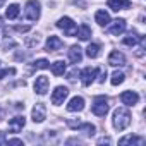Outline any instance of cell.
I'll use <instances>...</instances> for the list:
<instances>
[{
  "instance_id": "6da1fadb",
  "label": "cell",
  "mask_w": 146,
  "mask_h": 146,
  "mask_svg": "<svg viewBox=\"0 0 146 146\" xmlns=\"http://www.w3.org/2000/svg\"><path fill=\"white\" fill-rule=\"evenodd\" d=\"M112 122H113V127H115L117 131H124V129L131 124V113H129V110L124 108V107L117 108V110L113 112Z\"/></svg>"
},
{
  "instance_id": "7a4b0ae2",
  "label": "cell",
  "mask_w": 146,
  "mask_h": 146,
  "mask_svg": "<svg viewBox=\"0 0 146 146\" xmlns=\"http://www.w3.org/2000/svg\"><path fill=\"white\" fill-rule=\"evenodd\" d=\"M57 28L62 29L67 36H76V33H78V26L70 17H60L57 21Z\"/></svg>"
},
{
  "instance_id": "3957f363",
  "label": "cell",
  "mask_w": 146,
  "mask_h": 146,
  "mask_svg": "<svg viewBox=\"0 0 146 146\" xmlns=\"http://www.w3.org/2000/svg\"><path fill=\"white\" fill-rule=\"evenodd\" d=\"M108 108H110L108 107V100L105 96H96L95 102H93V107H91L93 113L98 115V117H105L108 113Z\"/></svg>"
},
{
  "instance_id": "277c9868",
  "label": "cell",
  "mask_w": 146,
  "mask_h": 146,
  "mask_svg": "<svg viewBox=\"0 0 146 146\" xmlns=\"http://www.w3.org/2000/svg\"><path fill=\"white\" fill-rule=\"evenodd\" d=\"M24 12H26V17L29 21H38L40 19V14H41L40 2H38V0H29V2L26 4V7H24Z\"/></svg>"
},
{
  "instance_id": "5b68a950",
  "label": "cell",
  "mask_w": 146,
  "mask_h": 146,
  "mask_svg": "<svg viewBox=\"0 0 146 146\" xmlns=\"http://www.w3.org/2000/svg\"><path fill=\"white\" fill-rule=\"evenodd\" d=\"M67 96H69V90L65 86H57L53 90V93H52V103L53 105H60V103H64V100Z\"/></svg>"
},
{
  "instance_id": "8992f818",
  "label": "cell",
  "mask_w": 146,
  "mask_h": 146,
  "mask_svg": "<svg viewBox=\"0 0 146 146\" xmlns=\"http://www.w3.org/2000/svg\"><path fill=\"white\" fill-rule=\"evenodd\" d=\"M31 117H33V122H36V124L43 122V120L46 119V108H45V105H43V103H36V105L33 107Z\"/></svg>"
},
{
  "instance_id": "52a82bcc",
  "label": "cell",
  "mask_w": 146,
  "mask_h": 146,
  "mask_svg": "<svg viewBox=\"0 0 146 146\" xmlns=\"http://www.w3.org/2000/svg\"><path fill=\"white\" fill-rule=\"evenodd\" d=\"M96 72H98V69H91V67H86V69H83V70L79 72V76H81V83H83L84 86H90V84L95 81Z\"/></svg>"
},
{
  "instance_id": "ba28073f",
  "label": "cell",
  "mask_w": 146,
  "mask_h": 146,
  "mask_svg": "<svg viewBox=\"0 0 146 146\" xmlns=\"http://www.w3.org/2000/svg\"><path fill=\"white\" fill-rule=\"evenodd\" d=\"M24 124H26V119H24L23 115H17V117H14V119L9 120V131L14 132V134H17V132L23 131Z\"/></svg>"
},
{
  "instance_id": "9c48e42d",
  "label": "cell",
  "mask_w": 146,
  "mask_h": 146,
  "mask_svg": "<svg viewBox=\"0 0 146 146\" xmlns=\"http://www.w3.org/2000/svg\"><path fill=\"white\" fill-rule=\"evenodd\" d=\"M108 64L113 65V67H120V65H125V55L119 50H113L108 57Z\"/></svg>"
},
{
  "instance_id": "30bf717a",
  "label": "cell",
  "mask_w": 146,
  "mask_h": 146,
  "mask_svg": "<svg viewBox=\"0 0 146 146\" xmlns=\"http://www.w3.org/2000/svg\"><path fill=\"white\" fill-rule=\"evenodd\" d=\"M48 84H50V81H48L46 76H38L36 81H35V91L38 95H45L48 91Z\"/></svg>"
},
{
  "instance_id": "8fae6325",
  "label": "cell",
  "mask_w": 146,
  "mask_h": 146,
  "mask_svg": "<svg viewBox=\"0 0 146 146\" xmlns=\"http://www.w3.org/2000/svg\"><path fill=\"white\" fill-rule=\"evenodd\" d=\"M120 102H122L124 105L132 107V105H136V103L139 102V96H137L136 91H124V93L120 95Z\"/></svg>"
},
{
  "instance_id": "7c38bea8",
  "label": "cell",
  "mask_w": 146,
  "mask_h": 146,
  "mask_svg": "<svg viewBox=\"0 0 146 146\" xmlns=\"http://www.w3.org/2000/svg\"><path fill=\"white\" fill-rule=\"evenodd\" d=\"M84 108V98L83 96H74L70 98L69 105H67V110L69 112H81Z\"/></svg>"
},
{
  "instance_id": "4fadbf2b",
  "label": "cell",
  "mask_w": 146,
  "mask_h": 146,
  "mask_svg": "<svg viewBox=\"0 0 146 146\" xmlns=\"http://www.w3.org/2000/svg\"><path fill=\"white\" fill-rule=\"evenodd\" d=\"M69 60L72 64H79L83 60V50H81L79 45H72L70 46V50H69Z\"/></svg>"
},
{
  "instance_id": "5bb4252c",
  "label": "cell",
  "mask_w": 146,
  "mask_h": 146,
  "mask_svg": "<svg viewBox=\"0 0 146 146\" xmlns=\"http://www.w3.org/2000/svg\"><path fill=\"white\" fill-rule=\"evenodd\" d=\"M124 31H125V21H124V19H115L113 24L108 28V33L113 35V36H119V35H122Z\"/></svg>"
},
{
  "instance_id": "9a60e30c",
  "label": "cell",
  "mask_w": 146,
  "mask_h": 146,
  "mask_svg": "<svg viewBox=\"0 0 146 146\" xmlns=\"http://www.w3.org/2000/svg\"><path fill=\"white\" fill-rule=\"evenodd\" d=\"M62 40L58 38V36H48V40H46V52H57V50H60L62 48Z\"/></svg>"
},
{
  "instance_id": "2e32d148",
  "label": "cell",
  "mask_w": 146,
  "mask_h": 146,
  "mask_svg": "<svg viewBox=\"0 0 146 146\" xmlns=\"http://www.w3.org/2000/svg\"><path fill=\"white\" fill-rule=\"evenodd\" d=\"M108 9H112V11H115V12H119V11H122V9H127L129 5H131V2L129 0H108Z\"/></svg>"
},
{
  "instance_id": "e0dca14e",
  "label": "cell",
  "mask_w": 146,
  "mask_h": 146,
  "mask_svg": "<svg viewBox=\"0 0 146 146\" xmlns=\"http://www.w3.org/2000/svg\"><path fill=\"white\" fill-rule=\"evenodd\" d=\"M143 40H144V38H143V36H139L136 31H131V33H129L122 41H124V45H127V46H136V45H137L139 41H143Z\"/></svg>"
},
{
  "instance_id": "ac0fdd59",
  "label": "cell",
  "mask_w": 146,
  "mask_h": 146,
  "mask_svg": "<svg viewBox=\"0 0 146 146\" xmlns=\"http://www.w3.org/2000/svg\"><path fill=\"white\" fill-rule=\"evenodd\" d=\"M95 21H96L100 26H108V24H110V16H108V12H105V11H98V12L95 14Z\"/></svg>"
},
{
  "instance_id": "d6986e66",
  "label": "cell",
  "mask_w": 146,
  "mask_h": 146,
  "mask_svg": "<svg viewBox=\"0 0 146 146\" xmlns=\"http://www.w3.org/2000/svg\"><path fill=\"white\" fill-rule=\"evenodd\" d=\"M143 143H144L143 137L132 136V134H131V136H125V137H122V139L119 141V144H122V146H124V144H143Z\"/></svg>"
},
{
  "instance_id": "ffe728a7",
  "label": "cell",
  "mask_w": 146,
  "mask_h": 146,
  "mask_svg": "<svg viewBox=\"0 0 146 146\" xmlns=\"http://www.w3.org/2000/svg\"><path fill=\"white\" fill-rule=\"evenodd\" d=\"M76 35L79 36V40L86 41V40H90V36H91V28H90L88 24H81V28L78 29V33H76Z\"/></svg>"
},
{
  "instance_id": "44dd1931",
  "label": "cell",
  "mask_w": 146,
  "mask_h": 146,
  "mask_svg": "<svg viewBox=\"0 0 146 146\" xmlns=\"http://www.w3.org/2000/svg\"><path fill=\"white\" fill-rule=\"evenodd\" d=\"M52 72L55 76H62L64 72H65V62L64 60H57L52 64Z\"/></svg>"
},
{
  "instance_id": "7402d4cb",
  "label": "cell",
  "mask_w": 146,
  "mask_h": 146,
  "mask_svg": "<svg viewBox=\"0 0 146 146\" xmlns=\"http://www.w3.org/2000/svg\"><path fill=\"white\" fill-rule=\"evenodd\" d=\"M86 55H88L90 58H96V57L100 55V45H96V43H90L88 48H86Z\"/></svg>"
},
{
  "instance_id": "603a6c76",
  "label": "cell",
  "mask_w": 146,
  "mask_h": 146,
  "mask_svg": "<svg viewBox=\"0 0 146 146\" xmlns=\"http://www.w3.org/2000/svg\"><path fill=\"white\" fill-rule=\"evenodd\" d=\"M78 129H79V131H83L86 136H93V134H95V131H96V127H95L93 124H90V122H86V124H79V125H78Z\"/></svg>"
},
{
  "instance_id": "cb8c5ba5",
  "label": "cell",
  "mask_w": 146,
  "mask_h": 146,
  "mask_svg": "<svg viewBox=\"0 0 146 146\" xmlns=\"http://www.w3.org/2000/svg\"><path fill=\"white\" fill-rule=\"evenodd\" d=\"M124 79H125V76H124V72H120V70H115L113 74H112V84L113 86H119V84H122L124 83Z\"/></svg>"
},
{
  "instance_id": "d4e9b609",
  "label": "cell",
  "mask_w": 146,
  "mask_h": 146,
  "mask_svg": "<svg viewBox=\"0 0 146 146\" xmlns=\"http://www.w3.org/2000/svg\"><path fill=\"white\" fill-rule=\"evenodd\" d=\"M5 16H7V19H16V17L19 16V5H17V4L9 5V9H7Z\"/></svg>"
},
{
  "instance_id": "484cf974",
  "label": "cell",
  "mask_w": 146,
  "mask_h": 146,
  "mask_svg": "<svg viewBox=\"0 0 146 146\" xmlns=\"http://www.w3.org/2000/svg\"><path fill=\"white\" fill-rule=\"evenodd\" d=\"M33 65H35V69H48L50 67V62L46 58H38Z\"/></svg>"
},
{
  "instance_id": "4316f807",
  "label": "cell",
  "mask_w": 146,
  "mask_h": 146,
  "mask_svg": "<svg viewBox=\"0 0 146 146\" xmlns=\"http://www.w3.org/2000/svg\"><path fill=\"white\" fill-rule=\"evenodd\" d=\"M16 74V69H4L0 70V79H4L5 76H14Z\"/></svg>"
},
{
  "instance_id": "83f0119b",
  "label": "cell",
  "mask_w": 146,
  "mask_h": 146,
  "mask_svg": "<svg viewBox=\"0 0 146 146\" xmlns=\"http://www.w3.org/2000/svg\"><path fill=\"white\" fill-rule=\"evenodd\" d=\"M76 76H79V72H78V69H72V70L69 72V76H67V79H69V81H74V79H76Z\"/></svg>"
},
{
  "instance_id": "f1b7e54d",
  "label": "cell",
  "mask_w": 146,
  "mask_h": 146,
  "mask_svg": "<svg viewBox=\"0 0 146 146\" xmlns=\"http://www.w3.org/2000/svg\"><path fill=\"white\" fill-rule=\"evenodd\" d=\"M31 29V26H16V31H19V33H28Z\"/></svg>"
},
{
  "instance_id": "f546056e",
  "label": "cell",
  "mask_w": 146,
  "mask_h": 146,
  "mask_svg": "<svg viewBox=\"0 0 146 146\" xmlns=\"http://www.w3.org/2000/svg\"><path fill=\"white\" fill-rule=\"evenodd\" d=\"M98 144H110V137H102V139H98Z\"/></svg>"
},
{
  "instance_id": "4dcf8cb0",
  "label": "cell",
  "mask_w": 146,
  "mask_h": 146,
  "mask_svg": "<svg viewBox=\"0 0 146 146\" xmlns=\"http://www.w3.org/2000/svg\"><path fill=\"white\" fill-rule=\"evenodd\" d=\"M2 144H7V139H5L4 132H0V146H2Z\"/></svg>"
},
{
  "instance_id": "1f68e13d",
  "label": "cell",
  "mask_w": 146,
  "mask_h": 146,
  "mask_svg": "<svg viewBox=\"0 0 146 146\" xmlns=\"http://www.w3.org/2000/svg\"><path fill=\"white\" fill-rule=\"evenodd\" d=\"M7 144H23V141L21 139H9Z\"/></svg>"
},
{
  "instance_id": "d6a6232c",
  "label": "cell",
  "mask_w": 146,
  "mask_h": 146,
  "mask_svg": "<svg viewBox=\"0 0 146 146\" xmlns=\"http://www.w3.org/2000/svg\"><path fill=\"white\" fill-rule=\"evenodd\" d=\"M0 26H4V19L2 17H0Z\"/></svg>"
},
{
  "instance_id": "836d02e7",
  "label": "cell",
  "mask_w": 146,
  "mask_h": 146,
  "mask_svg": "<svg viewBox=\"0 0 146 146\" xmlns=\"http://www.w3.org/2000/svg\"><path fill=\"white\" fill-rule=\"evenodd\" d=\"M4 5V0H0V7H2Z\"/></svg>"
},
{
  "instance_id": "e575fe53",
  "label": "cell",
  "mask_w": 146,
  "mask_h": 146,
  "mask_svg": "<svg viewBox=\"0 0 146 146\" xmlns=\"http://www.w3.org/2000/svg\"><path fill=\"white\" fill-rule=\"evenodd\" d=\"M0 115H2V108H0Z\"/></svg>"
}]
</instances>
